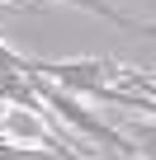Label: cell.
<instances>
[{"mask_svg": "<svg viewBox=\"0 0 156 160\" xmlns=\"http://www.w3.org/2000/svg\"><path fill=\"white\" fill-rule=\"evenodd\" d=\"M24 75H29V85H33L38 104L47 108V118H52L57 127H71V132H81V137H90V141H100V146H109V151H118V155H137V151H142V146H132L114 122H104L100 113H90L76 94H66L62 85H52L47 75H38L29 61H24ZM142 155H151V151H142Z\"/></svg>", "mask_w": 156, "mask_h": 160, "instance_id": "obj_2", "label": "cell"}, {"mask_svg": "<svg viewBox=\"0 0 156 160\" xmlns=\"http://www.w3.org/2000/svg\"><path fill=\"white\" fill-rule=\"evenodd\" d=\"M62 5H76V10H85V14H100V19H109V24H118V28H137V33H151V24H132L128 14H118L109 0H62Z\"/></svg>", "mask_w": 156, "mask_h": 160, "instance_id": "obj_3", "label": "cell"}, {"mask_svg": "<svg viewBox=\"0 0 156 160\" xmlns=\"http://www.w3.org/2000/svg\"><path fill=\"white\" fill-rule=\"evenodd\" d=\"M0 113H5V99H0Z\"/></svg>", "mask_w": 156, "mask_h": 160, "instance_id": "obj_4", "label": "cell"}, {"mask_svg": "<svg viewBox=\"0 0 156 160\" xmlns=\"http://www.w3.org/2000/svg\"><path fill=\"white\" fill-rule=\"evenodd\" d=\"M38 75H47L52 85H62L66 94H81V99H100L114 108H132L151 118V80L114 66L104 57H76V61H29Z\"/></svg>", "mask_w": 156, "mask_h": 160, "instance_id": "obj_1", "label": "cell"}]
</instances>
